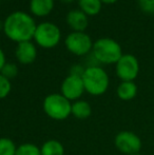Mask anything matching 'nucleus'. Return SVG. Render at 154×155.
<instances>
[{
    "label": "nucleus",
    "instance_id": "1",
    "mask_svg": "<svg viewBox=\"0 0 154 155\" xmlns=\"http://www.w3.org/2000/svg\"><path fill=\"white\" fill-rule=\"evenodd\" d=\"M36 28L37 25L32 15L22 11H16L4 19L2 31L13 42L20 43L33 40Z\"/></svg>",
    "mask_w": 154,
    "mask_h": 155
},
{
    "label": "nucleus",
    "instance_id": "2",
    "mask_svg": "<svg viewBox=\"0 0 154 155\" xmlns=\"http://www.w3.org/2000/svg\"><path fill=\"white\" fill-rule=\"evenodd\" d=\"M81 78L82 82H84V91L92 96L103 95L109 89V75L99 65L86 67Z\"/></svg>",
    "mask_w": 154,
    "mask_h": 155
},
{
    "label": "nucleus",
    "instance_id": "3",
    "mask_svg": "<svg viewBox=\"0 0 154 155\" xmlns=\"http://www.w3.org/2000/svg\"><path fill=\"white\" fill-rule=\"evenodd\" d=\"M91 54L94 56L97 62L103 64H115L123 55L120 45L109 37L97 39L93 43Z\"/></svg>",
    "mask_w": 154,
    "mask_h": 155
},
{
    "label": "nucleus",
    "instance_id": "4",
    "mask_svg": "<svg viewBox=\"0 0 154 155\" xmlns=\"http://www.w3.org/2000/svg\"><path fill=\"white\" fill-rule=\"evenodd\" d=\"M72 102L60 93L48 95L43 100V111L54 120H64L71 115Z\"/></svg>",
    "mask_w": 154,
    "mask_h": 155
},
{
    "label": "nucleus",
    "instance_id": "5",
    "mask_svg": "<svg viewBox=\"0 0 154 155\" xmlns=\"http://www.w3.org/2000/svg\"><path fill=\"white\" fill-rule=\"evenodd\" d=\"M33 39L42 49H53L60 42L61 31L54 22L44 21L37 25Z\"/></svg>",
    "mask_w": 154,
    "mask_h": 155
},
{
    "label": "nucleus",
    "instance_id": "6",
    "mask_svg": "<svg viewBox=\"0 0 154 155\" xmlns=\"http://www.w3.org/2000/svg\"><path fill=\"white\" fill-rule=\"evenodd\" d=\"M92 38L84 32H72L64 39L67 50L73 55L87 56L92 52Z\"/></svg>",
    "mask_w": 154,
    "mask_h": 155
},
{
    "label": "nucleus",
    "instance_id": "7",
    "mask_svg": "<svg viewBox=\"0 0 154 155\" xmlns=\"http://www.w3.org/2000/svg\"><path fill=\"white\" fill-rule=\"evenodd\" d=\"M115 72L121 81H134L139 73V62L132 54H123L115 63Z\"/></svg>",
    "mask_w": 154,
    "mask_h": 155
},
{
    "label": "nucleus",
    "instance_id": "8",
    "mask_svg": "<svg viewBox=\"0 0 154 155\" xmlns=\"http://www.w3.org/2000/svg\"><path fill=\"white\" fill-rule=\"evenodd\" d=\"M114 145L119 152L127 155L139 153L142 149V139L137 134L130 131H121L114 138Z\"/></svg>",
    "mask_w": 154,
    "mask_h": 155
},
{
    "label": "nucleus",
    "instance_id": "9",
    "mask_svg": "<svg viewBox=\"0 0 154 155\" xmlns=\"http://www.w3.org/2000/svg\"><path fill=\"white\" fill-rule=\"evenodd\" d=\"M60 94L64 95L67 99L70 101H76L80 99L84 91V82H82V78L80 76L76 75H68L64 79L60 87Z\"/></svg>",
    "mask_w": 154,
    "mask_h": 155
},
{
    "label": "nucleus",
    "instance_id": "10",
    "mask_svg": "<svg viewBox=\"0 0 154 155\" xmlns=\"http://www.w3.org/2000/svg\"><path fill=\"white\" fill-rule=\"evenodd\" d=\"M15 56L21 64H31L37 58V49L33 41H25V42L17 43L15 50Z\"/></svg>",
    "mask_w": 154,
    "mask_h": 155
},
{
    "label": "nucleus",
    "instance_id": "11",
    "mask_svg": "<svg viewBox=\"0 0 154 155\" xmlns=\"http://www.w3.org/2000/svg\"><path fill=\"white\" fill-rule=\"evenodd\" d=\"M66 21L73 32H84L89 25V18L82 11L72 10L67 14Z\"/></svg>",
    "mask_w": 154,
    "mask_h": 155
},
{
    "label": "nucleus",
    "instance_id": "12",
    "mask_svg": "<svg viewBox=\"0 0 154 155\" xmlns=\"http://www.w3.org/2000/svg\"><path fill=\"white\" fill-rule=\"evenodd\" d=\"M55 6L54 0H31L30 1V12L33 16L47 17L52 13Z\"/></svg>",
    "mask_w": 154,
    "mask_h": 155
},
{
    "label": "nucleus",
    "instance_id": "13",
    "mask_svg": "<svg viewBox=\"0 0 154 155\" xmlns=\"http://www.w3.org/2000/svg\"><path fill=\"white\" fill-rule=\"evenodd\" d=\"M116 94L119 99L129 101L137 95V86L134 81H121L117 87Z\"/></svg>",
    "mask_w": 154,
    "mask_h": 155
},
{
    "label": "nucleus",
    "instance_id": "14",
    "mask_svg": "<svg viewBox=\"0 0 154 155\" xmlns=\"http://www.w3.org/2000/svg\"><path fill=\"white\" fill-rule=\"evenodd\" d=\"M92 114V107L87 100L78 99L72 102L71 115L76 117L77 119H87Z\"/></svg>",
    "mask_w": 154,
    "mask_h": 155
},
{
    "label": "nucleus",
    "instance_id": "15",
    "mask_svg": "<svg viewBox=\"0 0 154 155\" xmlns=\"http://www.w3.org/2000/svg\"><path fill=\"white\" fill-rule=\"evenodd\" d=\"M79 10L87 16H96L100 13L103 2L100 0H77Z\"/></svg>",
    "mask_w": 154,
    "mask_h": 155
},
{
    "label": "nucleus",
    "instance_id": "16",
    "mask_svg": "<svg viewBox=\"0 0 154 155\" xmlns=\"http://www.w3.org/2000/svg\"><path fill=\"white\" fill-rule=\"evenodd\" d=\"M41 155H64V147L60 141L56 139H50L42 143L40 147Z\"/></svg>",
    "mask_w": 154,
    "mask_h": 155
},
{
    "label": "nucleus",
    "instance_id": "17",
    "mask_svg": "<svg viewBox=\"0 0 154 155\" xmlns=\"http://www.w3.org/2000/svg\"><path fill=\"white\" fill-rule=\"evenodd\" d=\"M15 155H41L40 147L32 143H21L17 147Z\"/></svg>",
    "mask_w": 154,
    "mask_h": 155
},
{
    "label": "nucleus",
    "instance_id": "18",
    "mask_svg": "<svg viewBox=\"0 0 154 155\" xmlns=\"http://www.w3.org/2000/svg\"><path fill=\"white\" fill-rule=\"evenodd\" d=\"M17 147L8 137H0V155H15Z\"/></svg>",
    "mask_w": 154,
    "mask_h": 155
},
{
    "label": "nucleus",
    "instance_id": "19",
    "mask_svg": "<svg viewBox=\"0 0 154 155\" xmlns=\"http://www.w3.org/2000/svg\"><path fill=\"white\" fill-rule=\"evenodd\" d=\"M0 74L3 75L5 78H8V80H11L18 75V67L13 62H6L4 67L2 68Z\"/></svg>",
    "mask_w": 154,
    "mask_h": 155
},
{
    "label": "nucleus",
    "instance_id": "20",
    "mask_svg": "<svg viewBox=\"0 0 154 155\" xmlns=\"http://www.w3.org/2000/svg\"><path fill=\"white\" fill-rule=\"evenodd\" d=\"M11 90H12L11 80H8V78L0 74V99L8 97V94L11 93Z\"/></svg>",
    "mask_w": 154,
    "mask_h": 155
},
{
    "label": "nucleus",
    "instance_id": "21",
    "mask_svg": "<svg viewBox=\"0 0 154 155\" xmlns=\"http://www.w3.org/2000/svg\"><path fill=\"white\" fill-rule=\"evenodd\" d=\"M138 5L143 12L154 14V0H138Z\"/></svg>",
    "mask_w": 154,
    "mask_h": 155
},
{
    "label": "nucleus",
    "instance_id": "22",
    "mask_svg": "<svg viewBox=\"0 0 154 155\" xmlns=\"http://www.w3.org/2000/svg\"><path fill=\"white\" fill-rule=\"evenodd\" d=\"M84 70H86V67L81 64H74L72 68H71L70 74L71 75H76V76H80L81 77L82 74H84Z\"/></svg>",
    "mask_w": 154,
    "mask_h": 155
},
{
    "label": "nucleus",
    "instance_id": "23",
    "mask_svg": "<svg viewBox=\"0 0 154 155\" xmlns=\"http://www.w3.org/2000/svg\"><path fill=\"white\" fill-rule=\"evenodd\" d=\"M6 63V58H5V54H4L3 50L0 48V72H1L2 68L4 67V64Z\"/></svg>",
    "mask_w": 154,
    "mask_h": 155
},
{
    "label": "nucleus",
    "instance_id": "24",
    "mask_svg": "<svg viewBox=\"0 0 154 155\" xmlns=\"http://www.w3.org/2000/svg\"><path fill=\"white\" fill-rule=\"evenodd\" d=\"M100 1L105 4H113V3H115V2L118 1V0H100Z\"/></svg>",
    "mask_w": 154,
    "mask_h": 155
},
{
    "label": "nucleus",
    "instance_id": "25",
    "mask_svg": "<svg viewBox=\"0 0 154 155\" xmlns=\"http://www.w3.org/2000/svg\"><path fill=\"white\" fill-rule=\"evenodd\" d=\"M61 2H64V3H72V2H74L75 0H60Z\"/></svg>",
    "mask_w": 154,
    "mask_h": 155
},
{
    "label": "nucleus",
    "instance_id": "26",
    "mask_svg": "<svg viewBox=\"0 0 154 155\" xmlns=\"http://www.w3.org/2000/svg\"><path fill=\"white\" fill-rule=\"evenodd\" d=\"M132 155H142L140 153H135V154H132Z\"/></svg>",
    "mask_w": 154,
    "mask_h": 155
}]
</instances>
